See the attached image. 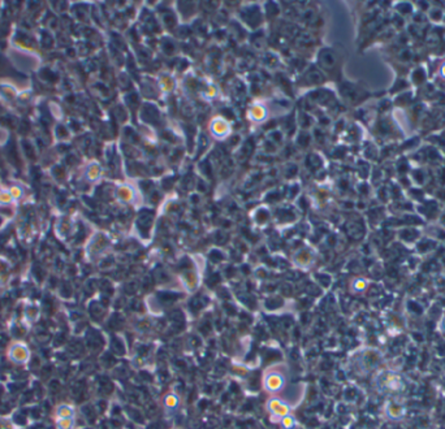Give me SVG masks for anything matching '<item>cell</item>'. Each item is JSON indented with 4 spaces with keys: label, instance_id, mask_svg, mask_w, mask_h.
<instances>
[{
    "label": "cell",
    "instance_id": "cell-7",
    "mask_svg": "<svg viewBox=\"0 0 445 429\" xmlns=\"http://www.w3.org/2000/svg\"><path fill=\"white\" fill-rule=\"evenodd\" d=\"M13 359L17 362H25L26 360V351L22 346H16L15 351H13Z\"/></svg>",
    "mask_w": 445,
    "mask_h": 429
},
{
    "label": "cell",
    "instance_id": "cell-12",
    "mask_svg": "<svg viewBox=\"0 0 445 429\" xmlns=\"http://www.w3.org/2000/svg\"><path fill=\"white\" fill-rule=\"evenodd\" d=\"M12 200L11 193H1L0 194V202L1 203H9Z\"/></svg>",
    "mask_w": 445,
    "mask_h": 429
},
{
    "label": "cell",
    "instance_id": "cell-3",
    "mask_svg": "<svg viewBox=\"0 0 445 429\" xmlns=\"http://www.w3.org/2000/svg\"><path fill=\"white\" fill-rule=\"evenodd\" d=\"M267 407L270 410L275 416H279V418H284L289 414V406L286 403H284L283 400L278 399V398H272L270 399V402L267 403Z\"/></svg>",
    "mask_w": 445,
    "mask_h": 429
},
{
    "label": "cell",
    "instance_id": "cell-5",
    "mask_svg": "<svg viewBox=\"0 0 445 429\" xmlns=\"http://www.w3.org/2000/svg\"><path fill=\"white\" fill-rule=\"evenodd\" d=\"M284 386V378L279 373H271L266 377V388L270 392H278Z\"/></svg>",
    "mask_w": 445,
    "mask_h": 429
},
{
    "label": "cell",
    "instance_id": "cell-6",
    "mask_svg": "<svg viewBox=\"0 0 445 429\" xmlns=\"http://www.w3.org/2000/svg\"><path fill=\"white\" fill-rule=\"evenodd\" d=\"M58 416L59 419H72V416H73V408L66 406V404L60 406L58 408Z\"/></svg>",
    "mask_w": 445,
    "mask_h": 429
},
{
    "label": "cell",
    "instance_id": "cell-8",
    "mask_svg": "<svg viewBox=\"0 0 445 429\" xmlns=\"http://www.w3.org/2000/svg\"><path fill=\"white\" fill-rule=\"evenodd\" d=\"M72 426H73L72 419H59L58 420L59 429H70Z\"/></svg>",
    "mask_w": 445,
    "mask_h": 429
},
{
    "label": "cell",
    "instance_id": "cell-1",
    "mask_svg": "<svg viewBox=\"0 0 445 429\" xmlns=\"http://www.w3.org/2000/svg\"><path fill=\"white\" fill-rule=\"evenodd\" d=\"M375 385L380 393L400 394L405 392L406 381L400 373L393 371H383L375 378Z\"/></svg>",
    "mask_w": 445,
    "mask_h": 429
},
{
    "label": "cell",
    "instance_id": "cell-4",
    "mask_svg": "<svg viewBox=\"0 0 445 429\" xmlns=\"http://www.w3.org/2000/svg\"><path fill=\"white\" fill-rule=\"evenodd\" d=\"M385 414L392 420H401L406 414L405 406H402L400 402H389L385 408Z\"/></svg>",
    "mask_w": 445,
    "mask_h": 429
},
{
    "label": "cell",
    "instance_id": "cell-11",
    "mask_svg": "<svg viewBox=\"0 0 445 429\" xmlns=\"http://www.w3.org/2000/svg\"><path fill=\"white\" fill-rule=\"evenodd\" d=\"M11 195H12V198H15V199H19L20 197H21L22 195V190L20 189V187H12L11 189Z\"/></svg>",
    "mask_w": 445,
    "mask_h": 429
},
{
    "label": "cell",
    "instance_id": "cell-13",
    "mask_svg": "<svg viewBox=\"0 0 445 429\" xmlns=\"http://www.w3.org/2000/svg\"><path fill=\"white\" fill-rule=\"evenodd\" d=\"M439 328H440V332H442L443 335L445 336V317L443 319L442 321H440V325H439Z\"/></svg>",
    "mask_w": 445,
    "mask_h": 429
},
{
    "label": "cell",
    "instance_id": "cell-2",
    "mask_svg": "<svg viewBox=\"0 0 445 429\" xmlns=\"http://www.w3.org/2000/svg\"><path fill=\"white\" fill-rule=\"evenodd\" d=\"M380 362H381V354L378 350L369 349L362 353L361 364L362 367H365L363 369H366V371H371L375 367H378Z\"/></svg>",
    "mask_w": 445,
    "mask_h": 429
},
{
    "label": "cell",
    "instance_id": "cell-10",
    "mask_svg": "<svg viewBox=\"0 0 445 429\" xmlns=\"http://www.w3.org/2000/svg\"><path fill=\"white\" fill-rule=\"evenodd\" d=\"M293 426H294V419L288 416V415L283 418V427L284 428H292Z\"/></svg>",
    "mask_w": 445,
    "mask_h": 429
},
{
    "label": "cell",
    "instance_id": "cell-9",
    "mask_svg": "<svg viewBox=\"0 0 445 429\" xmlns=\"http://www.w3.org/2000/svg\"><path fill=\"white\" fill-rule=\"evenodd\" d=\"M177 404H179V399H177V397L176 396H168L165 398V406L168 408H175L177 407Z\"/></svg>",
    "mask_w": 445,
    "mask_h": 429
}]
</instances>
